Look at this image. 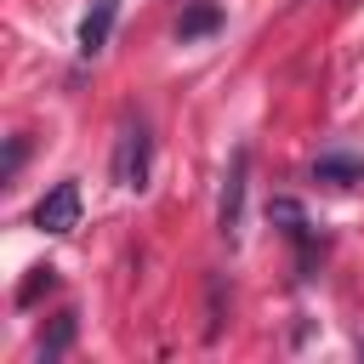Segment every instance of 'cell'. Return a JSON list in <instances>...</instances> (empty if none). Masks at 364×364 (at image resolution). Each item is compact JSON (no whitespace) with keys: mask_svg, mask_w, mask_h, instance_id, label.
Masks as SVG:
<instances>
[{"mask_svg":"<svg viewBox=\"0 0 364 364\" xmlns=\"http://www.w3.org/2000/svg\"><path fill=\"white\" fill-rule=\"evenodd\" d=\"M17 165H23V136H11V148H6V182L17 176Z\"/></svg>","mask_w":364,"mask_h":364,"instance_id":"obj_9","label":"cell"},{"mask_svg":"<svg viewBox=\"0 0 364 364\" xmlns=\"http://www.w3.org/2000/svg\"><path fill=\"white\" fill-rule=\"evenodd\" d=\"M68 341H74V313H63V318L51 324V336L40 341V358H57V353H63Z\"/></svg>","mask_w":364,"mask_h":364,"instance_id":"obj_7","label":"cell"},{"mask_svg":"<svg viewBox=\"0 0 364 364\" xmlns=\"http://www.w3.org/2000/svg\"><path fill=\"white\" fill-rule=\"evenodd\" d=\"M114 17H119V0H97V6L85 11V23H80V51H85V57H97V51L108 46Z\"/></svg>","mask_w":364,"mask_h":364,"instance_id":"obj_4","label":"cell"},{"mask_svg":"<svg viewBox=\"0 0 364 364\" xmlns=\"http://www.w3.org/2000/svg\"><path fill=\"white\" fill-rule=\"evenodd\" d=\"M222 28V6H210V0H199V6H188L182 17H176V40L188 46V40H205V34H216Z\"/></svg>","mask_w":364,"mask_h":364,"instance_id":"obj_5","label":"cell"},{"mask_svg":"<svg viewBox=\"0 0 364 364\" xmlns=\"http://www.w3.org/2000/svg\"><path fill=\"white\" fill-rule=\"evenodd\" d=\"M318 176H324V182H364V159H353V154H324V159H318Z\"/></svg>","mask_w":364,"mask_h":364,"instance_id":"obj_6","label":"cell"},{"mask_svg":"<svg viewBox=\"0 0 364 364\" xmlns=\"http://www.w3.org/2000/svg\"><path fill=\"white\" fill-rule=\"evenodd\" d=\"M40 290H51V267H34V273L23 279V290H17V307H28Z\"/></svg>","mask_w":364,"mask_h":364,"instance_id":"obj_8","label":"cell"},{"mask_svg":"<svg viewBox=\"0 0 364 364\" xmlns=\"http://www.w3.org/2000/svg\"><path fill=\"white\" fill-rule=\"evenodd\" d=\"M245 176H250V154L233 148V165H228V176H222V199H216V228H222V239H233L239 222H245Z\"/></svg>","mask_w":364,"mask_h":364,"instance_id":"obj_2","label":"cell"},{"mask_svg":"<svg viewBox=\"0 0 364 364\" xmlns=\"http://www.w3.org/2000/svg\"><path fill=\"white\" fill-rule=\"evenodd\" d=\"M148 159H154V136L142 119H125L119 125V142H114V182L119 188H148Z\"/></svg>","mask_w":364,"mask_h":364,"instance_id":"obj_1","label":"cell"},{"mask_svg":"<svg viewBox=\"0 0 364 364\" xmlns=\"http://www.w3.org/2000/svg\"><path fill=\"white\" fill-rule=\"evenodd\" d=\"M34 228H46V233H74V228H80V188H74V182H57V188L34 205Z\"/></svg>","mask_w":364,"mask_h":364,"instance_id":"obj_3","label":"cell"}]
</instances>
